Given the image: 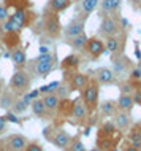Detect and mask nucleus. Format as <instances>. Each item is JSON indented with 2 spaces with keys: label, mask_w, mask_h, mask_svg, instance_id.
<instances>
[{
  "label": "nucleus",
  "mask_w": 141,
  "mask_h": 151,
  "mask_svg": "<svg viewBox=\"0 0 141 151\" xmlns=\"http://www.w3.org/2000/svg\"><path fill=\"white\" fill-rule=\"evenodd\" d=\"M127 142L132 146H135L136 150L141 151V129H138L135 124L132 126V129L127 132Z\"/></svg>",
  "instance_id": "30"
},
{
  "label": "nucleus",
  "mask_w": 141,
  "mask_h": 151,
  "mask_svg": "<svg viewBox=\"0 0 141 151\" xmlns=\"http://www.w3.org/2000/svg\"><path fill=\"white\" fill-rule=\"evenodd\" d=\"M49 52H52V50L49 46H45V45H40L38 48V54H49Z\"/></svg>",
  "instance_id": "48"
},
{
  "label": "nucleus",
  "mask_w": 141,
  "mask_h": 151,
  "mask_svg": "<svg viewBox=\"0 0 141 151\" xmlns=\"http://www.w3.org/2000/svg\"><path fill=\"white\" fill-rule=\"evenodd\" d=\"M100 0H78L76 5V18H81L86 21L89 16L98 8Z\"/></svg>",
  "instance_id": "15"
},
{
  "label": "nucleus",
  "mask_w": 141,
  "mask_h": 151,
  "mask_svg": "<svg viewBox=\"0 0 141 151\" xmlns=\"http://www.w3.org/2000/svg\"><path fill=\"white\" fill-rule=\"evenodd\" d=\"M97 134H102V135H116V134H119V130L116 129V126L113 124V121H105L98 127V132Z\"/></svg>",
  "instance_id": "32"
},
{
  "label": "nucleus",
  "mask_w": 141,
  "mask_h": 151,
  "mask_svg": "<svg viewBox=\"0 0 141 151\" xmlns=\"http://www.w3.org/2000/svg\"><path fill=\"white\" fill-rule=\"evenodd\" d=\"M24 151H45V150H43V146L38 142H29L27 146L24 148Z\"/></svg>",
  "instance_id": "42"
},
{
  "label": "nucleus",
  "mask_w": 141,
  "mask_h": 151,
  "mask_svg": "<svg viewBox=\"0 0 141 151\" xmlns=\"http://www.w3.org/2000/svg\"><path fill=\"white\" fill-rule=\"evenodd\" d=\"M84 52H86L92 60H97L102 54H105L103 40H100L98 37H92V38H89L87 43H86V46H84Z\"/></svg>",
  "instance_id": "13"
},
{
  "label": "nucleus",
  "mask_w": 141,
  "mask_h": 151,
  "mask_svg": "<svg viewBox=\"0 0 141 151\" xmlns=\"http://www.w3.org/2000/svg\"><path fill=\"white\" fill-rule=\"evenodd\" d=\"M3 35H5V32H3V22H0V40L3 38Z\"/></svg>",
  "instance_id": "50"
},
{
  "label": "nucleus",
  "mask_w": 141,
  "mask_h": 151,
  "mask_svg": "<svg viewBox=\"0 0 141 151\" xmlns=\"http://www.w3.org/2000/svg\"><path fill=\"white\" fill-rule=\"evenodd\" d=\"M125 34L122 30L116 35H111L108 38H105V52H110L111 56L124 54V48H125Z\"/></svg>",
  "instance_id": "6"
},
{
  "label": "nucleus",
  "mask_w": 141,
  "mask_h": 151,
  "mask_svg": "<svg viewBox=\"0 0 141 151\" xmlns=\"http://www.w3.org/2000/svg\"><path fill=\"white\" fill-rule=\"evenodd\" d=\"M136 86L138 84H135V83H132V81H122V83L119 84V91L120 94H125V96H132L133 94V91L136 89Z\"/></svg>",
  "instance_id": "38"
},
{
  "label": "nucleus",
  "mask_w": 141,
  "mask_h": 151,
  "mask_svg": "<svg viewBox=\"0 0 141 151\" xmlns=\"http://www.w3.org/2000/svg\"><path fill=\"white\" fill-rule=\"evenodd\" d=\"M71 3H73V0H48L46 10H49L56 14H60L65 10H68L71 6Z\"/></svg>",
  "instance_id": "23"
},
{
  "label": "nucleus",
  "mask_w": 141,
  "mask_h": 151,
  "mask_svg": "<svg viewBox=\"0 0 141 151\" xmlns=\"http://www.w3.org/2000/svg\"><path fill=\"white\" fill-rule=\"evenodd\" d=\"M41 100L45 104V107L49 113V118L57 115V110H59V104H60V99L56 94H46V96H41Z\"/></svg>",
  "instance_id": "21"
},
{
  "label": "nucleus",
  "mask_w": 141,
  "mask_h": 151,
  "mask_svg": "<svg viewBox=\"0 0 141 151\" xmlns=\"http://www.w3.org/2000/svg\"><path fill=\"white\" fill-rule=\"evenodd\" d=\"M65 73V78L63 81L68 83V86L71 88V91H78L81 92L84 88L87 86V83L90 81V76L87 73H83V72H63Z\"/></svg>",
  "instance_id": "7"
},
{
  "label": "nucleus",
  "mask_w": 141,
  "mask_h": 151,
  "mask_svg": "<svg viewBox=\"0 0 141 151\" xmlns=\"http://www.w3.org/2000/svg\"><path fill=\"white\" fill-rule=\"evenodd\" d=\"M90 134V126H87L86 129H84V135H89Z\"/></svg>",
  "instance_id": "53"
},
{
  "label": "nucleus",
  "mask_w": 141,
  "mask_h": 151,
  "mask_svg": "<svg viewBox=\"0 0 141 151\" xmlns=\"http://www.w3.org/2000/svg\"><path fill=\"white\" fill-rule=\"evenodd\" d=\"M3 145H5L6 151H24V148L29 143V138L24 134H11L6 138H3Z\"/></svg>",
  "instance_id": "11"
},
{
  "label": "nucleus",
  "mask_w": 141,
  "mask_h": 151,
  "mask_svg": "<svg viewBox=\"0 0 141 151\" xmlns=\"http://www.w3.org/2000/svg\"><path fill=\"white\" fill-rule=\"evenodd\" d=\"M3 5H5L8 10L13 8V10H21V8H29L30 2L29 0H3Z\"/></svg>",
  "instance_id": "35"
},
{
  "label": "nucleus",
  "mask_w": 141,
  "mask_h": 151,
  "mask_svg": "<svg viewBox=\"0 0 141 151\" xmlns=\"http://www.w3.org/2000/svg\"><path fill=\"white\" fill-rule=\"evenodd\" d=\"M128 2H130V5H140V3H141V0H128Z\"/></svg>",
  "instance_id": "51"
},
{
  "label": "nucleus",
  "mask_w": 141,
  "mask_h": 151,
  "mask_svg": "<svg viewBox=\"0 0 141 151\" xmlns=\"http://www.w3.org/2000/svg\"><path fill=\"white\" fill-rule=\"evenodd\" d=\"M60 81H51L49 84H43V86L38 88L40 91V96H46V94H56V91H57Z\"/></svg>",
  "instance_id": "37"
},
{
  "label": "nucleus",
  "mask_w": 141,
  "mask_h": 151,
  "mask_svg": "<svg viewBox=\"0 0 141 151\" xmlns=\"http://www.w3.org/2000/svg\"><path fill=\"white\" fill-rule=\"evenodd\" d=\"M30 110H32V113H33V116L38 118V119H48V118H49V113H48V110L45 107V104H43L41 97H40V99L32 100Z\"/></svg>",
  "instance_id": "24"
},
{
  "label": "nucleus",
  "mask_w": 141,
  "mask_h": 151,
  "mask_svg": "<svg viewBox=\"0 0 141 151\" xmlns=\"http://www.w3.org/2000/svg\"><path fill=\"white\" fill-rule=\"evenodd\" d=\"M13 18L18 21L24 29H27V27H32L35 24V21L38 19L37 13H33V11L30 10V8H21V10H13Z\"/></svg>",
  "instance_id": "12"
},
{
  "label": "nucleus",
  "mask_w": 141,
  "mask_h": 151,
  "mask_svg": "<svg viewBox=\"0 0 141 151\" xmlns=\"http://www.w3.org/2000/svg\"><path fill=\"white\" fill-rule=\"evenodd\" d=\"M10 59H11V62H13L16 70H24L26 65H27V60H29L27 59V52L22 46H19V48H16V50L11 51Z\"/></svg>",
  "instance_id": "19"
},
{
  "label": "nucleus",
  "mask_w": 141,
  "mask_h": 151,
  "mask_svg": "<svg viewBox=\"0 0 141 151\" xmlns=\"http://www.w3.org/2000/svg\"><path fill=\"white\" fill-rule=\"evenodd\" d=\"M6 129H8V121H6L5 115H2V116H0V135H2V134H5Z\"/></svg>",
  "instance_id": "45"
},
{
  "label": "nucleus",
  "mask_w": 141,
  "mask_h": 151,
  "mask_svg": "<svg viewBox=\"0 0 141 151\" xmlns=\"http://www.w3.org/2000/svg\"><path fill=\"white\" fill-rule=\"evenodd\" d=\"M79 65H81V58H79V54L71 52V54H68L62 59L60 68H62L63 72H76Z\"/></svg>",
  "instance_id": "20"
},
{
  "label": "nucleus",
  "mask_w": 141,
  "mask_h": 151,
  "mask_svg": "<svg viewBox=\"0 0 141 151\" xmlns=\"http://www.w3.org/2000/svg\"><path fill=\"white\" fill-rule=\"evenodd\" d=\"M94 80L100 86H110L116 83V76L110 67H98L94 72Z\"/></svg>",
  "instance_id": "18"
},
{
  "label": "nucleus",
  "mask_w": 141,
  "mask_h": 151,
  "mask_svg": "<svg viewBox=\"0 0 141 151\" xmlns=\"http://www.w3.org/2000/svg\"><path fill=\"white\" fill-rule=\"evenodd\" d=\"M0 42L5 45L6 50L13 51V50H16V48L21 46V37H19V34H5Z\"/></svg>",
  "instance_id": "28"
},
{
  "label": "nucleus",
  "mask_w": 141,
  "mask_h": 151,
  "mask_svg": "<svg viewBox=\"0 0 141 151\" xmlns=\"http://www.w3.org/2000/svg\"><path fill=\"white\" fill-rule=\"evenodd\" d=\"M81 100L84 102V105L87 107L89 113H94L97 108H98L100 104V84L97 83L94 78H90V81L87 83V86L83 89L81 92Z\"/></svg>",
  "instance_id": "3"
},
{
  "label": "nucleus",
  "mask_w": 141,
  "mask_h": 151,
  "mask_svg": "<svg viewBox=\"0 0 141 151\" xmlns=\"http://www.w3.org/2000/svg\"><path fill=\"white\" fill-rule=\"evenodd\" d=\"M0 60H2V48H0Z\"/></svg>",
  "instance_id": "60"
},
{
  "label": "nucleus",
  "mask_w": 141,
  "mask_h": 151,
  "mask_svg": "<svg viewBox=\"0 0 141 151\" xmlns=\"http://www.w3.org/2000/svg\"><path fill=\"white\" fill-rule=\"evenodd\" d=\"M136 67H138V68H140V70H141V59L138 60V64H136Z\"/></svg>",
  "instance_id": "57"
},
{
  "label": "nucleus",
  "mask_w": 141,
  "mask_h": 151,
  "mask_svg": "<svg viewBox=\"0 0 141 151\" xmlns=\"http://www.w3.org/2000/svg\"><path fill=\"white\" fill-rule=\"evenodd\" d=\"M135 56H136L138 59H141V51L138 50V46H136V50H135Z\"/></svg>",
  "instance_id": "52"
},
{
  "label": "nucleus",
  "mask_w": 141,
  "mask_h": 151,
  "mask_svg": "<svg viewBox=\"0 0 141 151\" xmlns=\"http://www.w3.org/2000/svg\"><path fill=\"white\" fill-rule=\"evenodd\" d=\"M100 16H113L114 14V8H113V0H100L98 3Z\"/></svg>",
  "instance_id": "33"
},
{
  "label": "nucleus",
  "mask_w": 141,
  "mask_h": 151,
  "mask_svg": "<svg viewBox=\"0 0 141 151\" xmlns=\"http://www.w3.org/2000/svg\"><path fill=\"white\" fill-rule=\"evenodd\" d=\"M2 91H3V83H2V80H0V94H2Z\"/></svg>",
  "instance_id": "56"
},
{
  "label": "nucleus",
  "mask_w": 141,
  "mask_h": 151,
  "mask_svg": "<svg viewBox=\"0 0 141 151\" xmlns=\"http://www.w3.org/2000/svg\"><path fill=\"white\" fill-rule=\"evenodd\" d=\"M24 96H26L29 100H35V99H40V97H41V96H40L38 89H30V91L27 92V94H24Z\"/></svg>",
  "instance_id": "44"
},
{
  "label": "nucleus",
  "mask_w": 141,
  "mask_h": 151,
  "mask_svg": "<svg viewBox=\"0 0 141 151\" xmlns=\"http://www.w3.org/2000/svg\"><path fill=\"white\" fill-rule=\"evenodd\" d=\"M81 34H86V21L81 18H76V16L62 29L63 42L70 40V38H75V37H78Z\"/></svg>",
  "instance_id": "9"
},
{
  "label": "nucleus",
  "mask_w": 141,
  "mask_h": 151,
  "mask_svg": "<svg viewBox=\"0 0 141 151\" xmlns=\"http://www.w3.org/2000/svg\"><path fill=\"white\" fill-rule=\"evenodd\" d=\"M128 81H132L135 84L141 83V70L138 67H132V70L128 72Z\"/></svg>",
  "instance_id": "39"
},
{
  "label": "nucleus",
  "mask_w": 141,
  "mask_h": 151,
  "mask_svg": "<svg viewBox=\"0 0 141 151\" xmlns=\"http://www.w3.org/2000/svg\"><path fill=\"white\" fill-rule=\"evenodd\" d=\"M87 40H89V37H87L86 34H81V35L75 37V38L65 40L63 43H67L68 46H70L71 50H75V51H84V46H86Z\"/></svg>",
  "instance_id": "29"
},
{
  "label": "nucleus",
  "mask_w": 141,
  "mask_h": 151,
  "mask_svg": "<svg viewBox=\"0 0 141 151\" xmlns=\"http://www.w3.org/2000/svg\"><path fill=\"white\" fill-rule=\"evenodd\" d=\"M113 124L116 126V129L119 132H128L133 126V119H132V115L130 113H125V111H118L114 116L111 118Z\"/></svg>",
  "instance_id": "17"
},
{
  "label": "nucleus",
  "mask_w": 141,
  "mask_h": 151,
  "mask_svg": "<svg viewBox=\"0 0 141 151\" xmlns=\"http://www.w3.org/2000/svg\"><path fill=\"white\" fill-rule=\"evenodd\" d=\"M8 18H10V10L3 3H0V22H5Z\"/></svg>",
  "instance_id": "43"
},
{
  "label": "nucleus",
  "mask_w": 141,
  "mask_h": 151,
  "mask_svg": "<svg viewBox=\"0 0 141 151\" xmlns=\"http://www.w3.org/2000/svg\"><path fill=\"white\" fill-rule=\"evenodd\" d=\"M16 99H18L16 94H13L10 89H3L2 94H0V108L5 110V111L11 110V107H13V104L16 102Z\"/></svg>",
  "instance_id": "25"
},
{
  "label": "nucleus",
  "mask_w": 141,
  "mask_h": 151,
  "mask_svg": "<svg viewBox=\"0 0 141 151\" xmlns=\"http://www.w3.org/2000/svg\"><path fill=\"white\" fill-rule=\"evenodd\" d=\"M100 111V115L105 116V118H113L118 113V107H116V100L113 99H106L103 102H100L98 104V108H97Z\"/></svg>",
  "instance_id": "22"
},
{
  "label": "nucleus",
  "mask_w": 141,
  "mask_h": 151,
  "mask_svg": "<svg viewBox=\"0 0 141 151\" xmlns=\"http://www.w3.org/2000/svg\"><path fill=\"white\" fill-rule=\"evenodd\" d=\"M30 104H32V100H29L26 96L18 97L10 111H13V113H16L18 116H21V115H24V113L27 111V108H30Z\"/></svg>",
  "instance_id": "27"
},
{
  "label": "nucleus",
  "mask_w": 141,
  "mask_h": 151,
  "mask_svg": "<svg viewBox=\"0 0 141 151\" xmlns=\"http://www.w3.org/2000/svg\"><path fill=\"white\" fill-rule=\"evenodd\" d=\"M5 118H6L8 124H11V122H13V124H22V119H21V118L16 115V113L10 111V110H8V111L5 113Z\"/></svg>",
  "instance_id": "40"
},
{
  "label": "nucleus",
  "mask_w": 141,
  "mask_h": 151,
  "mask_svg": "<svg viewBox=\"0 0 141 151\" xmlns=\"http://www.w3.org/2000/svg\"><path fill=\"white\" fill-rule=\"evenodd\" d=\"M132 99H133L135 105H140V107H141V83L136 86V89L133 91V94H132Z\"/></svg>",
  "instance_id": "41"
},
{
  "label": "nucleus",
  "mask_w": 141,
  "mask_h": 151,
  "mask_svg": "<svg viewBox=\"0 0 141 151\" xmlns=\"http://www.w3.org/2000/svg\"><path fill=\"white\" fill-rule=\"evenodd\" d=\"M0 151H6V148H5V145H3L2 140H0Z\"/></svg>",
  "instance_id": "54"
},
{
  "label": "nucleus",
  "mask_w": 141,
  "mask_h": 151,
  "mask_svg": "<svg viewBox=\"0 0 141 151\" xmlns=\"http://www.w3.org/2000/svg\"><path fill=\"white\" fill-rule=\"evenodd\" d=\"M120 30L122 29H120V26H119L118 18H114V16H103L102 18V22H100V26H98V35L100 37L108 38V37H111V35L119 34Z\"/></svg>",
  "instance_id": "10"
},
{
  "label": "nucleus",
  "mask_w": 141,
  "mask_h": 151,
  "mask_svg": "<svg viewBox=\"0 0 141 151\" xmlns=\"http://www.w3.org/2000/svg\"><path fill=\"white\" fill-rule=\"evenodd\" d=\"M63 151H87V148H86V145L83 143L81 137H79V135H75L73 138H71L70 145H68Z\"/></svg>",
  "instance_id": "34"
},
{
  "label": "nucleus",
  "mask_w": 141,
  "mask_h": 151,
  "mask_svg": "<svg viewBox=\"0 0 141 151\" xmlns=\"http://www.w3.org/2000/svg\"><path fill=\"white\" fill-rule=\"evenodd\" d=\"M119 26H120V29H127V27H128V19L127 18H120Z\"/></svg>",
  "instance_id": "49"
},
{
  "label": "nucleus",
  "mask_w": 141,
  "mask_h": 151,
  "mask_svg": "<svg viewBox=\"0 0 141 151\" xmlns=\"http://www.w3.org/2000/svg\"><path fill=\"white\" fill-rule=\"evenodd\" d=\"M140 5H141V3H140Z\"/></svg>",
  "instance_id": "61"
},
{
  "label": "nucleus",
  "mask_w": 141,
  "mask_h": 151,
  "mask_svg": "<svg viewBox=\"0 0 141 151\" xmlns=\"http://www.w3.org/2000/svg\"><path fill=\"white\" fill-rule=\"evenodd\" d=\"M116 107H118V111H125V113H130L133 110L135 104H133V99L132 96H125V94H120L119 99L116 100Z\"/></svg>",
  "instance_id": "26"
},
{
  "label": "nucleus",
  "mask_w": 141,
  "mask_h": 151,
  "mask_svg": "<svg viewBox=\"0 0 141 151\" xmlns=\"http://www.w3.org/2000/svg\"><path fill=\"white\" fill-rule=\"evenodd\" d=\"M135 126H136V127H138V129H141V121H140V122H136Z\"/></svg>",
  "instance_id": "58"
},
{
  "label": "nucleus",
  "mask_w": 141,
  "mask_h": 151,
  "mask_svg": "<svg viewBox=\"0 0 141 151\" xmlns=\"http://www.w3.org/2000/svg\"><path fill=\"white\" fill-rule=\"evenodd\" d=\"M120 142V132L116 135H102V134H97V140H95V146L100 148L102 151H110L113 148H118Z\"/></svg>",
  "instance_id": "16"
},
{
  "label": "nucleus",
  "mask_w": 141,
  "mask_h": 151,
  "mask_svg": "<svg viewBox=\"0 0 141 151\" xmlns=\"http://www.w3.org/2000/svg\"><path fill=\"white\" fill-rule=\"evenodd\" d=\"M57 67V60H51V62H35L33 59L27 60V65L24 70H27V73L32 78H46L49 73Z\"/></svg>",
  "instance_id": "5"
},
{
  "label": "nucleus",
  "mask_w": 141,
  "mask_h": 151,
  "mask_svg": "<svg viewBox=\"0 0 141 151\" xmlns=\"http://www.w3.org/2000/svg\"><path fill=\"white\" fill-rule=\"evenodd\" d=\"M22 30H24V27L16 21L11 14H10V18L3 22V32H5V34H21Z\"/></svg>",
  "instance_id": "31"
},
{
  "label": "nucleus",
  "mask_w": 141,
  "mask_h": 151,
  "mask_svg": "<svg viewBox=\"0 0 141 151\" xmlns=\"http://www.w3.org/2000/svg\"><path fill=\"white\" fill-rule=\"evenodd\" d=\"M89 110H87V107L84 105V102L81 100V97H78V99L73 100V104H71V118L79 122V124H84V122L87 121V118H89Z\"/></svg>",
  "instance_id": "14"
},
{
  "label": "nucleus",
  "mask_w": 141,
  "mask_h": 151,
  "mask_svg": "<svg viewBox=\"0 0 141 151\" xmlns=\"http://www.w3.org/2000/svg\"><path fill=\"white\" fill-rule=\"evenodd\" d=\"M32 81L33 78L27 73V70H14L11 75L10 81H8V89L18 97H22L32 89Z\"/></svg>",
  "instance_id": "2"
},
{
  "label": "nucleus",
  "mask_w": 141,
  "mask_h": 151,
  "mask_svg": "<svg viewBox=\"0 0 141 151\" xmlns=\"http://www.w3.org/2000/svg\"><path fill=\"white\" fill-rule=\"evenodd\" d=\"M32 30L40 37L57 40L59 37H62V24H60L59 14L52 13L49 10H45L43 16L35 21V26H32Z\"/></svg>",
  "instance_id": "1"
},
{
  "label": "nucleus",
  "mask_w": 141,
  "mask_h": 151,
  "mask_svg": "<svg viewBox=\"0 0 141 151\" xmlns=\"http://www.w3.org/2000/svg\"><path fill=\"white\" fill-rule=\"evenodd\" d=\"M132 60L130 58H127L125 54H118V56H111V70L114 73V76H124L128 75V72L132 70Z\"/></svg>",
  "instance_id": "8"
},
{
  "label": "nucleus",
  "mask_w": 141,
  "mask_h": 151,
  "mask_svg": "<svg viewBox=\"0 0 141 151\" xmlns=\"http://www.w3.org/2000/svg\"><path fill=\"white\" fill-rule=\"evenodd\" d=\"M113 8H114V14L119 13L122 8V0H113Z\"/></svg>",
  "instance_id": "47"
},
{
  "label": "nucleus",
  "mask_w": 141,
  "mask_h": 151,
  "mask_svg": "<svg viewBox=\"0 0 141 151\" xmlns=\"http://www.w3.org/2000/svg\"><path fill=\"white\" fill-rule=\"evenodd\" d=\"M43 134H45L46 140L59 150H65L67 146L70 145L71 138H73V135H70L67 130H63L60 127H54V126H48V127L43 130Z\"/></svg>",
  "instance_id": "4"
},
{
  "label": "nucleus",
  "mask_w": 141,
  "mask_h": 151,
  "mask_svg": "<svg viewBox=\"0 0 141 151\" xmlns=\"http://www.w3.org/2000/svg\"><path fill=\"white\" fill-rule=\"evenodd\" d=\"M110 151H119V148H113V150H110Z\"/></svg>",
  "instance_id": "59"
},
{
  "label": "nucleus",
  "mask_w": 141,
  "mask_h": 151,
  "mask_svg": "<svg viewBox=\"0 0 141 151\" xmlns=\"http://www.w3.org/2000/svg\"><path fill=\"white\" fill-rule=\"evenodd\" d=\"M89 151H102V150H100V148H97V146H92V148H90Z\"/></svg>",
  "instance_id": "55"
},
{
  "label": "nucleus",
  "mask_w": 141,
  "mask_h": 151,
  "mask_svg": "<svg viewBox=\"0 0 141 151\" xmlns=\"http://www.w3.org/2000/svg\"><path fill=\"white\" fill-rule=\"evenodd\" d=\"M71 92H73V91H71V88L68 86V83H65V81H60L57 91H56V96H57L60 100H65V99H70V94Z\"/></svg>",
  "instance_id": "36"
},
{
  "label": "nucleus",
  "mask_w": 141,
  "mask_h": 151,
  "mask_svg": "<svg viewBox=\"0 0 141 151\" xmlns=\"http://www.w3.org/2000/svg\"><path fill=\"white\" fill-rule=\"evenodd\" d=\"M120 151H140V150H136L135 146H132L128 142H124L122 143V148H120Z\"/></svg>",
  "instance_id": "46"
}]
</instances>
